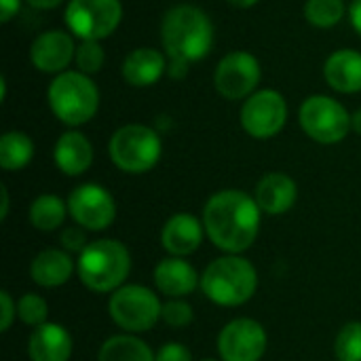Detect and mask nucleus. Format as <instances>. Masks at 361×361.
Returning <instances> with one entry per match:
<instances>
[{
    "instance_id": "7",
    "label": "nucleus",
    "mask_w": 361,
    "mask_h": 361,
    "mask_svg": "<svg viewBox=\"0 0 361 361\" xmlns=\"http://www.w3.org/2000/svg\"><path fill=\"white\" fill-rule=\"evenodd\" d=\"M163 302L146 286L125 283L110 294L108 313L125 334H144L161 322Z\"/></svg>"
},
{
    "instance_id": "34",
    "label": "nucleus",
    "mask_w": 361,
    "mask_h": 361,
    "mask_svg": "<svg viewBox=\"0 0 361 361\" xmlns=\"http://www.w3.org/2000/svg\"><path fill=\"white\" fill-rule=\"evenodd\" d=\"M21 6V0H0V21L6 23L11 21Z\"/></svg>"
},
{
    "instance_id": "8",
    "label": "nucleus",
    "mask_w": 361,
    "mask_h": 361,
    "mask_svg": "<svg viewBox=\"0 0 361 361\" xmlns=\"http://www.w3.org/2000/svg\"><path fill=\"white\" fill-rule=\"evenodd\" d=\"M298 123L317 144L332 146L343 142L351 131V114L330 95H311L300 104Z\"/></svg>"
},
{
    "instance_id": "39",
    "label": "nucleus",
    "mask_w": 361,
    "mask_h": 361,
    "mask_svg": "<svg viewBox=\"0 0 361 361\" xmlns=\"http://www.w3.org/2000/svg\"><path fill=\"white\" fill-rule=\"evenodd\" d=\"M351 129H353L357 135H361V108L355 114H351Z\"/></svg>"
},
{
    "instance_id": "36",
    "label": "nucleus",
    "mask_w": 361,
    "mask_h": 361,
    "mask_svg": "<svg viewBox=\"0 0 361 361\" xmlns=\"http://www.w3.org/2000/svg\"><path fill=\"white\" fill-rule=\"evenodd\" d=\"M167 70H169L171 78H182V76L188 74V63H184V61H169Z\"/></svg>"
},
{
    "instance_id": "17",
    "label": "nucleus",
    "mask_w": 361,
    "mask_h": 361,
    "mask_svg": "<svg viewBox=\"0 0 361 361\" xmlns=\"http://www.w3.org/2000/svg\"><path fill=\"white\" fill-rule=\"evenodd\" d=\"M254 199L267 216H283L288 214L298 199V186L294 178L283 171L264 173L254 190Z\"/></svg>"
},
{
    "instance_id": "38",
    "label": "nucleus",
    "mask_w": 361,
    "mask_h": 361,
    "mask_svg": "<svg viewBox=\"0 0 361 361\" xmlns=\"http://www.w3.org/2000/svg\"><path fill=\"white\" fill-rule=\"evenodd\" d=\"M0 192H2V209H0V218L4 220V218H6V214H8V190H6V186H2V188H0Z\"/></svg>"
},
{
    "instance_id": "33",
    "label": "nucleus",
    "mask_w": 361,
    "mask_h": 361,
    "mask_svg": "<svg viewBox=\"0 0 361 361\" xmlns=\"http://www.w3.org/2000/svg\"><path fill=\"white\" fill-rule=\"evenodd\" d=\"M0 309H2L0 330L2 332H8L11 326H13V322H15V317H17V302L13 300V296L6 290L0 292Z\"/></svg>"
},
{
    "instance_id": "5",
    "label": "nucleus",
    "mask_w": 361,
    "mask_h": 361,
    "mask_svg": "<svg viewBox=\"0 0 361 361\" xmlns=\"http://www.w3.org/2000/svg\"><path fill=\"white\" fill-rule=\"evenodd\" d=\"M51 112L68 127L89 123L99 108V89L80 70H66L53 78L47 89Z\"/></svg>"
},
{
    "instance_id": "31",
    "label": "nucleus",
    "mask_w": 361,
    "mask_h": 361,
    "mask_svg": "<svg viewBox=\"0 0 361 361\" xmlns=\"http://www.w3.org/2000/svg\"><path fill=\"white\" fill-rule=\"evenodd\" d=\"M59 241H61V250H66V252H70V254H76V256L82 254L85 247L91 243V241H87V231H85L82 226H78V224L66 226V228L61 231Z\"/></svg>"
},
{
    "instance_id": "29",
    "label": "nucleus",
    "mask_w": 361,
    "mask_h": 361,
    "mask_svg": "<svg viewBox=\"0 0 361 361\" xmlns=\"http://www.w3.org/2000/svg\"><path fill=\"white\" fill-rule=\"evenodd\" d=\"M195 319V311L186 298H167L161 309V322L173 330L188 328Z\"/></svg>"
},
{
    "instance_id": "30",
    "label": "nucleus",
    "mask_w": 361,
    "mask_h": 361,
    "mask_svg": "<svg viewBox=\"0 0 361 361\" xmlns=\"http://www.w3.org/2000/svg\"><path fill=\"white\" fill-rule=\"evenodd\" d=\"M74 61H76L78 70L85 74L99 72L106 61V53H104L99 40H80V44L76 47Z\"/></svg>"
},
{
    "instance_id": "40",
    "label": "nucleus",
    "mask_w": 361,
    "mask_h": 361,
    "mask_svg": "<svg viewBox=\"0 0 361 361\" xmlns=\"http://www.w3.org/2000/svg\"><path fill=\"white\" fill-rule=\"evenodd\" d=\"M226 2H231V4L237 6V8H250V6L258 4L260 0H226Z\"/></svg>"
},
{
    "instance_id": "1",
    "label": "nucleus",
    "mask_w": 361,
    "mask_h": 361,
    "mask_svg": "<svg viewBox=\"0 0 361 361\" xmlns=\"http://www.w3.org/2000/svg\"><path fill=\"white\" fill-rule=\"evenodd\" d=\"M262 209L254 195L237 188L214 192L203 207L207 239L224 254L247 252L260 233Z\"/></svg>"
},
{
    "instance_id": "35",
    "label": "nucleus",
    "mask_w": 361,
    "mask_h": 361,
    "mask_svg": "<svg viewBox=\"0 0 361 361\" xmlns=\"http://www.w3.org/2000/svg\"><path fill=\"white\" fill-rule=\"evenodd\" d=\"M349 19H351V25L355 27V32L361 36V0H353L351 6H349Z\"/></svg>"
},
{
    "instance_id": "21",
    "label": "nucleus",
    "mask_w": 361,
    "mask_h": 361,
    "mask_svg": "<svg viewBox=\"0 0 361 361\" xmlns=\"http://www.w3.org/2000/svg\"><path fill=\"white\" fill-rule=\"evenodd\" d=\"M167 72V57L150 47L131 51L123 61V78L131 87H152Z\"/></svg>"
},
{
    "instance_id": "22",
    "label": "nucleus",
    "mask_w": 361,
    "mask_h": 361,
    "mask_svg": "<svg viewBox=\"0 0 361 361\" xmlns=\"http://www.w3.org/2000/svg\"><path fill=\"white\" fill-rule=\"evenodd\" d=\"M326 82L338 93H360L361 91V53L353 49L334 51L324 66Z\"/></svg>"
},
{
    "instance_id": "23",
    "label": "nucleus",
    "mask_w": 361,
    "mask_h": 361,
    "mask_svg": "<svg viewBox=\"0 0 361 361\" xmlns=\"http://www.w3.org/2000/svg\"><path fill=\"white\" fill-rule=\"evenodd\" d=\"M97 361H157V353L137 334H116L102 343Z\"/></svg>"
},
{
    "instance_id": "37",
    "label": "nucleus",
    "mask_w": 361,
    "mask_h": 361,
    "mask_svg": "<svg viewBox=\"0 0 361 361\" xmlns=\"http://www.w3.org/2000/svg\"><path fill=\"white\" fill-rule=\"evenodd\" d=\"M63 0H27V4L30 6H34V8H38V11H49V8H55V6H59Z\"/></svg>"
},
{
    "instance_id": "27",
    "label": "nucleus",
    "mask_w": 361,
    "mask_h": 361,
    "mask_svg": "<svg viewBox=\"0 0 361 361\" xmlns=\"http://www.w3.org/2000/svg\"><path fill=\"white\" fill-rule=\"evenodd\" d=\"M336 361H361V322H349L334 341Z\"/></svg>"
},
{
    "instance_id": "12",
    "label": "nucleus",
    "mask_w": 361,
    "mask_h": 361,
    "mask_svg": "<svg viewBox=\"0 0 361 361\" xmlns=\"http://www.w3.org/2000/svg\"><path fill=\"white\" fill-rule=\"evenodd\" d=\"M262 78L260 61L247 51H233L220 59L214 72V87L224 99H247Z\"/></svg>"
},
{
    "instance_id": "18",
    "label": "nucleus",
    "mask_w": 361,
    "mask_h": 361,
    "mask_svg": "<svg viewBox=\"0 0 361 361\" xmlns=\"http://www.w3.org/2000/svg\"><path fill=\"white\" fill-rule=\"evenodd\" d=\"M72 349V334L55 322L34 328L27 338L30 361H70Z\"/></svg>"
},
{
    "instance_id": "9",
    "label": "nucleus",
    "mask_w": 361,
    "mask_h": 361,
    "mask_svg": "<svg viewBox=\"0 0 361 361\" xmlns=\"http://www.w3.org/2000/svg\"><path fill=\"white\" fill-rule=\"evenodd\" d=\"M63 21L80 40H104L123 21L121 0H70Z\"/></svg>"
},
{
    "instance_id": "4",
    "label": "nucleus",
    "mask_w": 361,
    "mask_h": 361,
    "mask_svg": "<svg viewBox=\"0 0 361 361\" xmlns=\"http://www.w3.org/2000/svg\"><path fill=\"white\" fill-rule=\"evenodd\" d=\"M258 290V271L241 254L212 260L201 275V292L218 307H241Z\"/></svg>"
},
{
    "instance_id": "14",
    "label": "nucleus",
    "mask_w": 361,
    "mask_h": 361,
    "mask_svg": "<svg viewBox=\"0 0 361 361\" xmlns=\"http://www.w3.org/2000/svg\"><path fill=\"white\" fill-rule=\"evenodd\" d=\"M76 55L74 38L63 30H49L34 38L30 47V61L44 74H61Z\"/></svg>"
},
{
    "instance_id": "3",
    "label": "nucleus",
    "mask_w": 361,
    "mask_h": 361,
    "mask_svg": "<svg viewBox=\"0 0 361 361\" xmlns=\"http://www.w3.org/2000/svg\"><path fill=\"white\" fill-rule=\"evenodd\" d=\"M131 273V254L118 239L91 241L76 258L80 283L95 294H112L125 286Z\"/></svg>"
},
{
    "instance_id": "24",
    "label": "nucleus",
    "mask_w": 361,
    "mask_h": 361,
    "mask_svg": "<svg viewBox=\"0 0 361 361\" xmlns=\"http://www.w3.org/2000/svg\"><path fill=\"white\" fill-rule=\"evenodd\" d=\"M68 214H70L68 212V201H63L57 195L44 192V195H38L32 201V205L27 209V220H30V224L36 231H40V233H53L59 226H63Z\"/></svg>"
},
{
    "instance_id": "26",
    "label": "nucleus",
    "mask_w": 361,
    "mask_h": 361,
    "mask_svg": "<svg viewBox=\"0 0 361 361\" xmlns=\"http://www.w3.org/2000/svg\"><path fill=\"white\" fill-rule=\"evenodd\" d=\"M343 17H345L343 0H307L305 4V19L322 30L334 27Z\"/></svg>"
},
{
    "instance_id": "28",
    "label": "nucleus",
    "mask_w": 361,
    "mask_h": 361,
    "mask_svg": "<svg viewBox=\"0 0 361 361\" xmlns=\"http://www.w3.org/2000/svg\"><path fill=\"white\" fill-rule=\"evenodd\" d=\"M17 317L21 324L30 326L32 330L49 322V305L40 294L25 292L17 300Z\"/></svg>"
},
{
    "instance_id": "13",
    "label": "nucleus",
    "mask_w": 361,
    "mask_h": 361,
    "mask_svg": "<svg viewBox=\"0 0 361 361\" xmlns=\"http://www.w3.org/2000/svg\"><path fill=\"white\" fill-rule=\"evenodd\" d=\"M267 347V330L252 317L231 319L218 334V353L222 361H260Z\"/></svg>"
},
{
    "instance_id": "20",
    "label": "nucleus",
    "mask_w": 361,
    "mask_h": 361,
    "mask_svg": "<svg viewBox=\"0 0 361 361\" xmlns=\"http://www.w3.org/2000/svg\"><path fill=\"white\" fill-rule=\"evenodd\" d=\"M53 161L63 176H70V178L82 176L93 163V146L85 133L70 129L61 133L59 140L55 142Z\"/></svg>"
},
{
    "instance_id": "41",
    "label": "nucleus",
    "mask_w": 361,
    "mask_h": 361,
    "mask_svg": "<svg viewBox=\"0 0 361 361\" xmlns=\"http://www.w3.org/2000/svg\"><path fill=\"white\" fill-rule=\"evenodd\" d=\"M201 361H222V360H214V357H205V360H201Z\"/></svg>"
},
{
    "instance_id": "32",
    "label": "nucleus",
    "mask_w": 361,
    "mask_h": 361,
    "mask_svg": "<svg viewBox=\"0 0 361 361\" xmlns=\"http://www.w3.org/2000/svg\"><path fill=\"white\" fill-rule=\"evenodd\" d=\"M157 361H192V353L182 343H165L157 351Z\"/></svg>"
},
{
    "instance_id": "15",
    "label": "nucleus",
    "mask_w": 361,
    "mask_h": 361,
    "mask_svg": "<svg viewBox=\"0 0 361 361\" xmlns=\"http://www.w3.org/2000/svg\"><path fill=\"white\" fill-rule=\"evenodd\" d=\"M205 235V226L203 220H199L192 214L180 212L173 214L161 231V245L167 252V256H178V258H186L190 254H195L201 243H203Z\"/></svg>"
},
{
    "instance_id": "25",
    "label": "nucleus",
    "mask_w": 361,
    "mask_h": 361,
    "mask_svg": "<svg viewBox=\"0 0 361 361\" xmlns=\"http://www.w3.org/2000/svg\"><path fill=\"white\" fill-rule=\"evenodd\" d=\"M34 157V142L23 131H6L0 137V167L4 171H19L30 165Z\"/></svg>"
},
{
    "instance_id": "6",
    "label": "nucleus",
    "mask_w": 361,
    "mask_h": 361,
    "mask_svg": "<svg viewBox=\"0 0 361 361\" xmlns=\"http://www.w3.org/2000/svg\"><path fill=\"white\" fill-rule=\"evenodd\" d=\"M108 154L114 167L125 173L150 171L163 154V142L157 129L140 123L123 125L116 129L108 144Z\"/></svg>"
},
{
    "instance_id": "11",
    "label": "nucleus",
    "mask_w": 361,
    "mask_h": 361,
    "mask_svg": "<svg viewBox=\"0 0 361 361\" xmlns=\"http://www.w3.org/2000/svg\"><path fill=\"white\" fill-rule=\"evenodd\" d=\"M68 212L74 224L85 231H106L116 220V201L112 192L95 182L76 186L68 197Z\"/></svg>"
},
{
    "instance_id": "2",
    "label": "nucleus",
    "mask_w": 361,
    "mask_h": 361,
    "mask_svg": "<svg viewBox=\"0 0 361 361\" xmlns=\"http://www.w3.org/2000/svg\"><path fill=\"white\" fill-rule=\"evenodd\" d=\"M161 42L169 61H184L190 66L209 55L214 47V23L203 8L178 4L163 17Z\"/></svg>"
},
{
    "instance_id": "19",
    "label": "nucleus",
    "mask_w": 361,
    "mask_h": 361,
    "mask_svg": "<svg viewBox=\"0 0 361 361\" xmlns=\"http://www.w3.org/2000/svg\"><path fill=\"white\" fill-rule=\"evenodd\" d=\"M76 273V260L70 252L59 247H47L30 262V277L40 288H61Z\"/></svg>"
},
{
    "instance_id": "16",
    "label": "nucleus",
    "mask_w": 361,
    "mask_h": 361,
    "mask_svg": "<svg viewBox=\"0 0 361 361\" xmlns=\"http://www.w3.org/2000/svg\"><path fill=\"white\" fill-rule=\"evenodd\" d=\"M152 279L157 290L167 298H188L190 294H195L197 288H201V275L197 273V269L186 258L178 256H167L159 260Z\"/></svg>"
},
{
    "instance_id": "10",
    "label": "nucleus",
    "mask_w": 361,
    "mask_h": 361,
    "mask_svg": "<svg viewBox=\"0 0 361 361\" xmlns=\"http://www.w3.org/2000/svg\"><path fill=\"white\" fill-rule=\"evenodd\" d=\"M288 123V102L275 89H262L250 95L241 108V127L256 140H269L281 133Z\"/></svg>"
}]
</instances>
